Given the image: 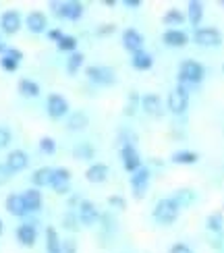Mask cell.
I'll return each instance as SVG.
<instances>
[{
    "instance_id": "1",
    "label": "cell",
    "mask_w": 224,
    "mask_h": 253,
    "mask_svg": "<svg viewBox=\"0 0 224 253\" xmlns=\"http://www.w3.org/2000/svg\"><path fill=\"white\" fill-rule=\"evenodd\" d=\"M206 77V69L197 60H183L179 67V85H185L187 89L199 85Z\"/></svg>"
},
{
    "instance_id": "2",
    "label": "cell",
    "mask_w": 224,
    "mask_h": 253,
    "mask_svg": "<svg viewBox=\"0 0 224 253\" xmlns=\"http://www.w3.org/2000/svg\"><path fill=\"white\" fill-rule=\"evenodd\" d=\"M179 212H180V208L177 206L175 199H173V197H164V199H160V202L156 204L152 216H154V220H156L158 224L170 226L173 222H177Z\"/></svg>"
},
{
    "instance_id": "3",
    "label": "cell",
    "mask_w": 224,
    "mask_h": 253,
    "mask_svg": "<svg viewBox=\"0 0 224 253\" xmlns=\"http://www.w3.org/2000/svg\"><path fill=\"white\" fill-rule=\"evenodd\" d=\"M189 100H191V91L185 85H177L173 91L168 93V100H166V108L170 114H185L189 108Z\"/></svg>"
},
{
    "instance_id": "4",
    "label": "cell",
    "mask_w": 224,
    "mask_h": 253,
    "mask_svg": "<svg viewBox=\"0 0 224 253\" xmlns=\"http://www.w3.org/2000/svg\"><path fill=\"white\" fill-rule=\"evenodd\" d=\"M52 13L60 19H67V21H79L85 13V6L79 0H67V2H50Z\"/></svg>"
},
{
    "instance_id": "5",
    "label": "cell",
    "mask_w": 224,
    "mask_h": 253,
    "mask_svg": "<svg viewBox=\"0 0 224 253\" xmlns=\"http://www.w3.org/2000/svg\"><path fill=\"white\" fill-rule=\"evenodd\" d=\"M193 40L201 48H218L222 44V34L216 27H197Z\"/></svg>"
},
{
    "instance_id": "6",
    "label": "cell",
    "mask_w": 224,
    "mask_h": 253,
    "mask_svg": "<svg viewBox=\"0 0 224 253\" xmlns=\"http://www.w3.org/2000/svg\"><path fill=\"white\" fill-rule=\"evenodd\" d=\"M85 75H88L90 81L98 83V85H114V81H116L114 71L106 65H91L85 69Z\"/></svg>"
},
{
    "instance_id": "7",
    "label": "cell",
    "mask_w": 224,
    "mask_h": 253,
    "mask_svg": "<svg viewBox=\"0 0 224 253\" xmlns=\"http://www.w3.org/2000/svg\"><path fill=\"white\" fill-rule=\"evenodd\" d=\"M77 218H79V224H83V226H93L95 222H98L100 212H98V208H95V204L90 202V199H79Z\"/></svg>"
},
{
    "instance_id": "8",
    "label": "cell",
    "mask_w": 224,
    "mask_h": 253,
    "mask_svg": "<svg viewBox=\"0 0 224 253\" xmlns=\"http://www.w3.org/2000/svg\"><path fill=\"white\" fill-rule=\"evenodd\" d=\"M46 112L50 119H62L69 114V102L60 93H50L46 100Z\"/></svg>"
},
{
    "instance_id": "9",
    "label": "cell",
    "mask_w": 224,
    "mask_h": 253,
    "mask_svg": "<svg viewBox=\"0 0 224 253\" xmlns=\"http://www.w3.org/2000/svg\"><path fill=\"white\" fill-rule=\"evenodd\" d=\"M149 187V170L143 166L139 170H135L131 174V189H133V197L135 199H143L145 197V191Z\"/></svg>"
},
{
    "instance_id": "10",
    "label": "cell",
    "mask_w": 224,
    "mask_h": 253,
    "mask_svg": "<svg viewBox=\"0 0 224 253\" xmlns=\"http://www.w3.org/2000/svg\"><path fill=\"white\" fill-rule=\"evenodd\" d=\"M50 187L54 189L58 195H67L69 189H71V170L65 166L54 168V174H52V183Z\"/></svg>"
},
{
    "instance_id": "11",
    "label": "cell",
    "mask_w": 224,
    "mask_h": 253,
    "mask_svg": "<svg viewBox=\"0 0 224 253\" xmlns=\"http://www.w3.org/2000/svg\"><path fill=\"white\" fill-rule=\"evenodd\" d=\"M121 162L127 172H135L141 168V158L139 152L135 150V145H123L121 147Z\"/></svg>"
},
{
    "instance_id": "12",
    "label": "cell",
    "mask_w": 224,
    "mask_h": 253,
    "mask_svg": "<svg viewBox=\"0 0 224 253\" xmlns=\"http://www.w3.org/2000/svg\"><path fill=\"white\" fill-rule=\"evenodd\" d=\"M0 29L4 31V34L13 36L21 29V13L15 8H8L4 10L2 15H0Z\"/></svg>"
},
{
    "instance_id": "13",
    "label": "cell",
    "mask_w": 224,
    "mask_h": 253,
    "mask_svg": "<svg viewBox=\"0 0 224 253\" xmlns=\"http://www.w3.org/2000/svg\"><path fill=\"white\" fill-rule=\"evenodd\" d=\"M143 44H145V38L137 29L129 27V29L123 31V46H125V50H129L131 54H135V52H141Z\"/></svg>"
},
{
    "instance_id": "14",
    "label": "cell",
    "mask_w": 224,
    "mask_h": 253,
    "mask_svg": "<svg viewBox=\"0 0 224 253\" xmlns=\"http://www.w3.org/2000/svg\"><path fill=\"white\" fill-rule=\"evenodd\" d=\"M17 241L23 247H34L36 245V241H38V228L34 222H23V224H19L17 226Z\"/></svg>"
},
{
    "instance_id": "15",
    "label": "cell",
    "mask_w": 224,
    "mask_h": 253,
    "mask_svg": "<svg viewBox=\"0 0 224 253\" xmlns=\"http://www.w3.org/2000/svg\"><path fill=\"white\" fill-rule=\"evenodd\" d=\"M139 108L147 117H162V100L156 93H145L139 100Z\"/></svg>"
},
{
    "instance_id": "16",
    "label": "cell",
    "mask_w": 224,
    "mask_h": 253,
    "mask_svg": "<svg viewBox=\"0 0 224 253\" xmlns=\"http://www.w3.org/2000/svg\"><path fill=\"white\" fill-rule=\"evenodd\" d=\"M25 25L31 34H44V31H48V17L42 10H31L25 17Z\"/></svg>"
},
{
    "instance_id": "17",
    "label": "cell",
    "mask_w": 224,
    "mask_h": 253,
    "mask_svg": "<svg viewBox=\"0 0 224 253\" xmlns=\"http://www.w3.org/2000/svg\"><path fill=\"white\" fill-rule=\"evenodd\" d=\"M4 164L8 166V170L13 172V174L15 172H21V170H25V168L29 166V156L23 150H13V152H8Z\"/></svg>"
},
{
    "instance_id": "18",
    "label": "cell",
    "mask_w": 224,
    "mask_h": 253,
    "mask_svg": "<svg viewBox=\"0 0 224 253\" xmlns=\"http://www.w3.org/2000/svg\"><path fill=\"white\" fill-rule=\"evenodd\" d=\"M162 42L168 48H183V46L189 44V36L179 27L177 29H166L164 36H162Z\"/></svg>"
},
{
    "instance_id": "19",
    "label": "cell",
    "mask_w": 224,
    "mask_h": 253,
    "mask_svg": "<svg viewBox=\"0 0 224 253\" xmlns=\"http://www.w3.org/2000/svg\"><path fill=\"white\" fill-rule=\"evenodd\" d=\"M4 208L10 216H17V218H23L27 214V208H25V202H23V195L21 193H10L4 202Z\"/></svg>"
},
{
    "instance_id": "20",
    "label": "cell",
    "mask_w": 224,
    "mask_h": 253,
    "mask_svg": "<svg viewBox=\"0 0 224 253\" xmlns=\"http://www.w3.org/2000/svg\"><path fill=\"white\" fill-rule=\"evenodd\" d=\"M108 174H110V168L106 164H102V162H93L88 170H85V178H88L90 183H93V185L104 183L106 178H108Z\"/></svg>"
},
{
    "instance_id": "21",
    "label": "cell",
    "mask_w": 224,
    "mask_h": 253,
    "mask_svg": "<svg viewBox=\"0 0 224 253\" xmlns=\"http://www.w3.org/2000/svg\"><path fill=\"white\" fill-rule=\"evenodd\" d=\"M21 195H23V202H25V208H27V214H29V212H40L42 204H44L42 191H38L36 187H29L27 191H23Z\"/></svg>"
},
{
    "instance_id": "22",
    "label": "cell",
    "mask_w": 224,
    "mask_h": 253,
    "mask_svg": "<svg viewBox=\"0 0 224 253\" xmlns=\"http://www.w3.org/2000/svg\"><path fill=\"white\" fill-rule=\"evenodd\" d=\"M88 125H90V117H88V112H83V110L71 112L69 119H67L69 131H83V129H88Z\"/></svg>"
},
{
    "instance_id": "23",
    "label": "cell",
    "mask_w": 224,
    "mask_h": 253,
    "mask_svg": "<svg viewBox=\"0 0 224 253\" xmlns=\"http://www.w3.org/2000/svg\"><path fill=\"white\" fill-rule=\"evenodd\" d=\"M52 174H54V168L42 166V168H38L34 174H31V183L36 185V189H40V187H48V185L52 183Z\"/></svg>"
},
{
    "instance_id": "24",
    "label": "cell",
    "mask_w": 224,
    "mask_h": 253,
    "mask_svg": "<svg viewBox=\"0 0 224 253\" xmlns=\"http://www.w3.org/2000/svg\"><path fill=\"white\" fill-rule=\"evenodd\" d=\"M131 65L137 71H147V69L154 67V56L149 54V52H145V50L135 52V54L131 56Z\"/></svg>"
},
{
    "instance_id": "25",
    "label": "cell",
    "mask_w": 224,
    "mask_h": 253,
    "mask_svg": "<svg viewBox=\"0 0 224 253\" xmlns=\"http://www.w3.org/2000/svg\"><path fill=\"white\" fill-rule=\"evenodd\" d=\"M46 251L48 253H62V241L54 226L46 228Z\"/></svg>"
},
{
    "instance_id": "26",
    "label": "cell",
    "mask_w": 224,
    "mask_h": 253,
    "mask_svg": "<svg viewBox=\"0 0 224 253\" xmlns=\"http://www.w3.org/2000/svg\"><path fill=\"white\" fill-rule=\"evenodd\" d=\"M187 19L191 21V25H199L201 19H204V2H199V0H191L187 4Z\"/></svg>"
},
{
    "instance_id": "27",
    "label": "cell",
    "mask_w": 224,
    "mask_h": 253,
    "mask_svg": "<svg viewBox=\"0 0 224 253\" xmlns=\"http://www.w3.org/2000/svg\"><path fill=\"white\" fill-rule=\"evenodd\" d=\"M170 197L175 199L179 208H187V206H191L195 202V191H193V189H177V191Z\"/></svg>"
},
{
    "instance_id": "28",
    "label": "cell",
    "mask_w": 224,
    "mask_h": 253,
    "mask_svg": "<svg viewBox=\"0 0 224 253\" xmlns=\"http://www.w3.org/2000/svg\"><path fill=\"white\" fill-rule=\"evenodd\" d=\"M19 93H21V96H25V98H38L40 96V85H38V83L34 81V79H21L19 81Z\"/></svg>"
},
{
    "instance_id": "29",
    "label": "cell",
    "mask_w": 224,
    "mask_h": 253,
    "mask_svg": "<svg viewBox=\"0 0 224 253\" xmlns=\"http://www.w3.org/2000/svg\"><path fill=\"white\" fill-rule=\"evenodd\" d=\"M170 160H173L175 164L189 166V164H197L199 156H197L195 152H191V150H180V152H175L173 156H170Z\"/></svg>"
},
{
    "instance_id": "30",
    "label": "cell",
    "mask_w": 224,
    "mask_h": 253,
    "mask_svg": "<svg viewBox=\"0 0 224 253\" xmlns=\"http://www.w3.org/2000/svg\"><path fill=\"white\" fill-rule=\"evenodd\" d=\"M185 19H187V17L180 13L179 8H168L166 13H164V17H162L164 25H170V29H177V25H183Z\"/></svg>"
},
{
    "instance_id": "31",
    "label": "cell",
    "mask_w": 224,
    "mask_h": 253,
    "mask_svg": "<svg viewBox=\"0 0 224 253\" xmlns=\"http://www.w3.org/2000/svg\"><path fill=\"white\" fill-rule=\"evenodd\" d=\"M73 156L77 158V160H93V156H95V150H93V145L88 143V141H81L73 147Z\"/></svg>"
},
{
    "instance_id": "32",
    "label": "cell",
    "mask_w": 224,
    "mask_h": 253,
    "mask_svg": "<svg viewBox=\"0 0 224 253\" xmlns=\"http://www.w3.org/2000/svg\"><path fill=\"white\" fill-rule=\"evenodd\" d=\"M206 226H208V230H212V233H220V230L224 228V216L220 212L210 214L206 218Z\"/></svg>"
},
{
    "instance_id": "33",
    "label": "cell",
    "mask_w": 224,
    "mask_h": 253,
    "mask_svg": "<svg viewBox=\"0 0 224 253\" xmlns=\"http://www.w3.org/2000/svg\"><path fill=\"white\" fill-rule=\"evenodd\" d=\"M83 60H85V56L81 54V52H73V54L69 56V60H67V73L69 75H75V73L83 67Z\"/></svg>"
},
{
    "instance_id": "34",
    "label": "cell",
    "mask_w": 224,
    "mask_h": 253,
    "mask_svg": "<svg viewBox=\"0 0 224 253\" xmlns=\"http://www.w3.org/2000/svg\"><path fill=\"white\" fill-rule=\"evenodd\" d=\"M56 48L60 50V52H77V38L75 36H62L60 38V42L56 44Z\"/></svg>"
},
{
    "instance_id": "35",
    "label": "cell",
    "mask_w": 224,
    "mask_h": 253,
    "mask_svg": "<svg viewBox=\"0 0 224 253\" xmlns=\"http://www.w3.org/2000/svg\"><path fill=\"white\" fill-rule=\"evenodd\" d=\"M139 100H141L139 93H137V91H131L129 102L125 104V114H127V117H133V114L137 112V106H139Z\"/></svg>"
},
{
    "instance_id": "36",
    "label": "cell",
    "mask_w": 224,
    "mask_h": 253,
    "mask_svg": "<svg viewBox=\"0 0 224 253\" xmlns=\"http://www.w3.org/2000/svg\"><path fill=\"white\" fill-rule=\"evenodd\" d=\"M62 226H65L67 230H71V233H75V230L79 228V218L75 212H67L65 216H62Z\"/></svg>"
},
{
    "instance_id": "37",
    "label": "cell",
    "mask_w": 224,
    "mask_h": 253,
    "mask_svg": "<svg viewBox=\"0 0 224 253\" xmlns=\"http://www.w3.org/2000/svg\"><path fill=\"white\" fill-rule=\"evenodd\" d=\"M40 150L44 154H48V156H52L56 152V141L52 139V137H42L40 139Z\"/></svg>"
},
{
    "instance_id": "38",
    "label": "cell",
    "mask_w": 224,
    "mask_h": 253,
    "mask_svg": "<svg viewBox=\"0 0 224 253\" xmlns=\"http://www.w3.org/2000/svg\"><path fill=\"white\" fill-rule=\"evenodd\" d=\"M19 65H21V62L13 60V58H10V56H6V54H2V56H0V67H2L6 73H15V71L19 69Z\"/></svg>"
},
{
    "instance_id": "39",
    "label": "cell",
    "mask_w": 224,
    "mask_h": 253,
    "mask_svg": "<svg viewBox=\"0 0 224 253\" xmlns=\"http://www.w3.org/2000/svg\"><path fill=\"white\" fill-rule=\"evenodd\" d=\"M13 141V133H10L8 126H2L0 125V150H4V147Z\"/></svg>"
},
{
    "instance_id": "40",
    "label": "cell",
    "mask_w": 224,
    "mask_h": 253,
    "mask_svg": "<svg viewBox=\"0 0 224 253\" xmlns=\"http://www.w3.org/2000/svg\"><path fill=\"white\" fill-rule=\"evenodd\" d=\"M108 204H110L112 208H116V210H125V208H127V202H125L121 195H110V197H108Z\"/></svg>"
},
{
    "instance_id": "41",
    "label": "cell",
    "mask_w": 224,
    "mask_h": 253,
    "mask_svg": "<svg viewBox=\"0 0 224 253\" xmlns=\"http://www.w3.org/2000/svg\"><path fill=\"white\" fill-rule=\"evenodd\" d=\"M62 253H77V241H73V239L62 241Z\"/></svg>"
},
{
    "instance_id": "42",
    "label": "cell",
    "mask_w": 224,
    "mask_h": 253,
    "mask_svg": "<svg viewBox=\"0 0 224 253\" xmlns=\"http://www.w3.org/2000/svg\"><path fill=\"white\" fill-rule=\"evenodd\" d=\"M10 176H13V172L8 170V166L6 164H0V185H4L10 181Z\"/></svg>"
},
{
    "instance_id": "43",
    "label": "cell",
    "mask_w": 224,
    "mask_h": 253,
    "mask_svg": "<svg viewBox=\"0 0 224 253\" xmlns=\"http://www.w3.org/2000/svg\"><path fill=\"white\" fill-rule=\"evenodd\" d=\"M168 253H193V249H191L189 245H185V243H175Z\"/></svg>"
},
{
    "instance_id": "44",
    "label": "cell",
    "mask_w": 224,
    "mask_h": 253,
    "mask_svg": "<svg viewBox=\"0 0 224 253\" xmlns=\"http://www.w3.org/2000/svg\"><path fill=\"white\" fill-rule=\"evenodd\" d=\"M4 54H6V56H10L13 60H17V62H21V60H23V52H21V50H17V48H6V52H4Z\"/></svg>"
},
{
    "instance_id": "45",
    "label": "cell",
    "mask_w": 224,
    "mask_h": 253,
    "mask_svg": "<svg viewBox=\"0 0 224 253\" xmlns=\"http://www.w3.org/2000/svg\"><path fill=\"white\" fill-rule=\"evenodd\" d=\"M62 36H65V34H62V31L56 27V29H48V38L52 40V42H56V44H58V42H60V38Z\"/></svg>"
},
{
    "instance_id": "46",
    "label": "cell",
    "mask_w": 224,
    "mask_h": 253,
    "mask_svg": "<svg viewBox=\"0 0 224 253\" xmlns=\"http://www.w3.org/2000/svg\"><path fill=\"white\" fill-rule=\"evenodd\" d=\"M141 0H123V6L125 8H131V10H135V8H141Z\"/></svg>"
},
{
    "instance_id": "47",
    "label": "cell",
    "mask_w": 224,
    "mask_h": 253,
    "mask_svg": "<svg viewBox=\"0 0 224 253\" xmlns=\"http://www.w3.org/2000/svg\"><path fill=\"white\" fill-rule=\"evenodd\" d=\"M114 29H116V27H114L112 23H104L102 27H98V34H100V36H108V34H112Z\"/></svg>"
},
{
    "instance_id": "48",
    "label": "cell",
    "mask_w": 224,
    "mask_h": 253,
    "mask_svg": "<svg viewBox=\"0 0 224 253\" xmlns=\"http://www.w3.org/2000/svg\"><path fill=\"white\" fill-rule=\"evenodd\" d=\"M4 52H6V46H4V42H0V56H2Z\"/></svg>"
},
{
    "instance_id": "49",
    "label": "cell",
    "mask_w": 224,
    "mask_h": 253,
    "mask_svg": "<svg viewBox=\"0 0 224 253\" xmlns=\"http://www.w3.org/2000/svg\"><path fill=\"white\" fill-rule=\"evenodd\" d=\"M104 4H106V6H114L116 0H104Z\"/></svg>"
},
{
    "instance_id": "50",
    "label": "cell",
    "mask_w": 224,
    "mask_h": 253,
    "mask_svg": "<svg viewBox=\"0 0 224 253\" xmlns=\"http://www.w3.org/2000/svg\"><path fill=\"white\" fill-rule=\"evenodd\" d=\"M2 228H4V224H2V218H0V235H2Z\"/></svg>"
},
{
    "instance_id": "51",
    "label": "cell",
    "mask_w": 224,
    "mask_h": 253,
    "mask_svg": "<svg viewBox=\"0 0 224 253\" xmlns=\"http://www.w3.org/2000/svg\"><path fill=\"white\" fill-rule=\"evenodd\" d=\"M220 4H222V6H224V0H220Z\"/></svg>"
},
{
    "instance_id": "52",
    "label": "cell",
    "mask_w": 224,
    "mask_h": 253,
    "mask_svg": "<svg viewBox=\"0 0 224 253\" xmlns=\"http://www.w3.org/2000/svg\"><path fill=\"white\" fill-rule=\"evenodd\" d=\"M222 73H224V65H222Z\"/></svg>"
}]
</instances>
